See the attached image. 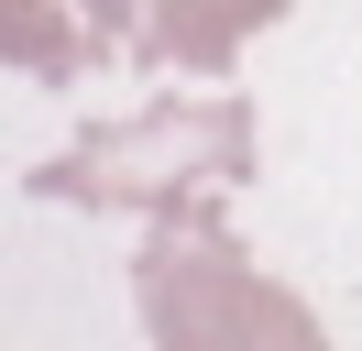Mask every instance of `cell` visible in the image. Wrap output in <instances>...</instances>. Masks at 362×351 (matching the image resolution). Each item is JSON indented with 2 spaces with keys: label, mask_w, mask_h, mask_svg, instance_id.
<instances>
[{
  "label": "cell",
  "mask_w": 362,
  "mask_h": 351,
  "mask_svg": "<svg viewBox=\"0 0 362 351\" xmlns=\"http://www.w3.org/2000/svg\"><path fill=\"white\" fill-rule=\"evenodd\" d=\"M242 176H252V99L242 88H209V99H154L132 121L77 132L55 165H33V197L176 219V209H209L220 187H242Z\"/></svg>",
  "instance_id": "1"
},
{
  "label": "cell",
  "mask_w": 362,
  "mask_h": 351,
  "mask_svg": "<svg viewBox=\"0 0 362 351\" xmlns=\"http://www.w3.org/2000/svg\"><path fill=\"white\" fill-rule=\"evenodd\" d=\"M0 44L33 88H66L88 66H110L121 44H143L132 0H0Z\"/></svg>",
  "instance_id": "3"
},
{
  "label": "cell",
  "mask_w": 362,
  "mask_h": 351,
  "mask_svg": "<svg viewBox=\"0 0 362 351\" xmlns=\"http://www.w3.org/2000/svg\"><path fill=\"white\" fill-rule=\"evenodd\" d=\"M286 11V0H143V66H187V77H230V55H242L264 22Z\"/></svg>",
  "instance_id": "4"
},
{
  "label": "cell",
  "mask_w": 362,
  "mask_h": 351,
  "mask_svg": "<svg viewBox=\"0 0 362 351\" xmlns=\"http://www.w3.org/2000/svg\"><path fill=\"white\" fill-rule=\"evenodd\" d=\"M132 307H143V340L154 351H329L308 297L274 285L220 231V209L154 219V241L132 253Z\"/></svg>",
  "instance_id": "2"
}]
</instances>
